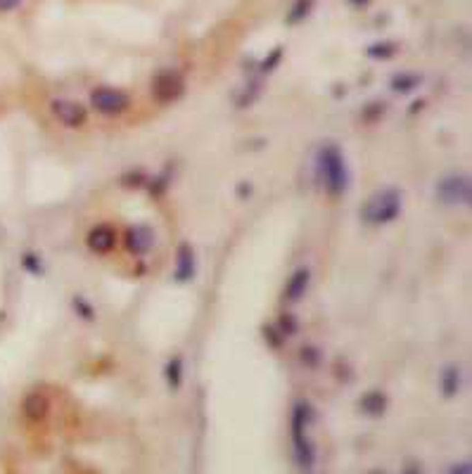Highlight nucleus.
I'll use <instances>...</instances> for the list:
<instances>
[{
  "label": "nucleus",
  "instance_id": "f8f14e48",
  "mask_svg": "<svg viewBox=\"0 0 472 474\" xmlns=\"http://www.w3.org/2000/svg\"><path fill=\"white\" fill-rule=\"evenodd\" d=\"M309 282H311V273L307 268L297 271L294 275L290 277V282H287V289H285V297L290 301H297L302 299L304 294H307L309 289Z\"/></svg>",
  "mask_w": 472,
  "mask_h": 474
},
{
  "label": "nucleus",
  "instance_id": "20e7f679",
  "mask_svg": "<svg viewBox=\"0 0 472 474\" xmlns=\"http://www.w3.org/2000/svg\"><path fill=\"white\" fill-rule=\"evenodd\" d=\"M91 104L102 116H119L131 107V98L119 88L100 86L91 93Z\"/></svg>",
  "mask_w": 472,
  "mask_h": 474
},
{
  "label": "nucleus",
  "instance_id": "f257e3e1",
  "mask_svg": "<svg viewBox=\"0 0 472 474\" xmlns=\"http://www.w3.org/2000/svg\"><path fill=\"white\" fill-rule=\"evenodd\" d=\"M318 174L323 178V185L332 197H340L349 188V171L344 164V157L340 147L327 145L318 154Z\"/></svg>",
  "mask_w": 472,
  "mask_h": 474
},
{
  "label": "nucleus",
  "instance_id": "2eb2a0df",
  "mask_svg": "<svg viewBox=\"0 0 472 474\" xmlns=\"http://www.w3.org/2000/svg\"><path fill=\"white\" fill-rule=\"evenodd\" d=\"M458 384H460L458 372H456V370H448V377H444V389H446V394H448V396L456 394Z\"/></svg>",
  "mask_w": 472,
  "mask_h": 474
},
{
  "label": "nucleus",
  "instance_id": "0eeeda50",
  "mask_svg": "<svg viewBox=\"0 0 472 474\" xmlns=\"http://www.w3.org/2000/svg\"><path fill=\"white\" fill-rule=\"evenodd\" d=\"M116 247V233L109 226H98L88 233V249L96 254H109Z\"/></svg>",
  "mask_w": 472,
  "mask_h": 474
},
{
  "label": "nucleus",
  "instance_id": "6ab92c4d",
  "mask_svg": "<svg viewBox=\"0 0 472 474\" xmlns=\"http://www.w3.org/2000/svg\"><path fill=\"white\" fill-rule=\"evenodd\" d=\"M352 3H356V5H363V3H368V0H352Z\"/></svg>",
  "mask_w": 472,
  "mask_h": 474
},
{
  "label": "nucleus",
  "instance_id": "f03ea898",
  "mask_svg": "<svg viewBox=\"0 0 472 474\" xmlns=\"http://www.w3.org/2000/svg\"><path fill=\"white\" fill-rule=\"evenodd\" d=\"M361 214H363V219L368 223H373V226L390 223L401 214V194L397 190H380V192H375L365 202Z\"/></svg>",
  "mask_w": 472,
  "mask_h": 474
},
{
  "label": "nucleus",
  "instance_id": "1a4fd4ad",
  "mask_svg": "<svg viewBox=\"0 0 472 474\" xmlns=\"http://www.w3.org/2000/svg\"><path fill=\"white\" fill-rule=\"evenodd\" d=\"M154 244V233L147 226H136L129 230V249L133 254H145Z\"/></svg>",
  "mask_w": 472,
  "mask_h": 474
},
{
  "label": "nucleus",
  "instance_id": "6e6552de",
  "mask_svg": "<svg viewBox=\"0 0 472 474\" xmlns=\"http://www.w3.org/2000/svg\"><path fill=\"white\" fill-rule=\"evenodd\" d=\"M183 83H181V76L174 74V71H164V74H159V79L154 81V93H157L159 100H174L176 95L181 93Z\"/></svg>",
  "mask_w": 472,
  "mask_h": 474
},
{
  "label": "nucleus",
  "instance_id": "4468645a",
  "mask_svg": "<svg viewBox=\"0 0 472 474\" xmlns=\"http://www.w3.org/2000/svg\"><path fill=\"white\" fill-rule=\"evenodd\" d=\"M311 3H314V0H297V5H294V10L290 12V17H287V21H290V24H297V21H302L304 17L309 15Z\"/></svg>",
  "mask_w": 472,
  "mask_h": 474
},
{
  "label": "nucleus",
  "instance_id": "39448f33",
  "mask_svg": "<svg viewBox=\"0 0 472 474\" xmlns=\"http://www.w3.org/2000/svg\"><path fill=\"white\" fill-rule=\"evenodd\" d=\"M50 109H53V116L66 128H79L88 121V111L83 104L74 102V100H64L57 98L50 102Z\"/></svg>",
  "mask_w": 472,
  "mask_h": 474
},
{
  "label": "nucleus",
  "instance_id": "9b49d317",
  "mask_svg": "<svg viewBox=\"0 0 472 474\" xmlns=\"http://www.w3.org/2000/svg\"><path fill=\"white\" fill-rule=\"evenodd\" d=\"M195 275V254L188 244H181L179 256H176V280L185 282Z\"/></svg>",
  "mask_w": 472,
  "mask_h": 474
},
{
  "label": "nucleus",
  "instance_id": "7ed1b4c3",
  "mask_svg": "<svg viewBox=\"0 0 472 474\" xmlns=\"http://www.w3.org/2000/svg\"><path fill=\"white\" fill-rule=\"evenodd\" d=\"M309 405L299 403L292 412V444H294V458H297L299 467H311L316 460V450L307 437L309 427Z\"/></svg>",
  "mask_w": 472,
  "mask_h": 474
},
{
  "label": "nucleus",
  "instance_id": "ddd939ff",
  "mask_svg": "<svg viewBox=\"0 0 472 474\" xmlns=\"http://www.w3.org/2000/svg\"><path fill=\"white\" fill-rule=\"evenodd\" d=\"M361 405H363V410L368 412V415H382V412H385V396L368 394L363 401H361Z\"/></svg>",
  "mask_w": 472,
  "mask_h": 474
},
{
  "label": "nucleus",
  "instance_id": "a211bd4d",
  "mask_svg": "<svg viewBox=\"0 0 472 474\" xmlns=\"http://www.w3.org/2000/svg\"><path fill=\"white\" fill-rule=\"evenodd\" d=\"M448 474H470V465L468 462H463V465H453Z\"/></svg>",
  "mask_w": 472,
  "mask_h": 474
},
{
  "label": "nucleus",
  "instance_id": "423d86ee",
  "mask_svg": "<svg viewBox=\"0 0 472 474\" xmlns=\"http://www.w3.org/2000/svg\"><path fill=\"white\" fill-rule=\"evenodd\" d=\"M437 194H439L442 202H446V204H468L470 202V181L463 176L444 178L439 185H437Z\"/></svg>",
  "mask_w": 472,
  "mask_h": 474
},
{
  "label": "nucleus",
  "instance_id": "f3484780",
  "mask_svg": "<svg viewBox=\"0 0 472 474\" xmlns=\"http://www.w3.org/2000/svg\"><path fill=\"white\" fill-rule=\"evenodd\" d=\"M19 3L21 0H0V12H10V10H15Z\"/></svg>",
  "mask_w": 472,
  "mask_h": 474
},
{
  "label": "nucleus",
  "instance_id": "9d476101",
  "mask_svg": "<svg viewBox=\"0 0 472 474\" xmlns=\"http://www.w3.org/2000/svg\"><path fill=\"white\" fill-rule=\"evenodd\" d=\"M48 410H50L48 396L33 392V394H29V396L24 399V415L29 417L31 422H41L43 417L48 415Z\"/></svg>",
  "mask_w": 472,
  "mask_h": 474
},
{
  "label": "nucleus",
  "instance_id": "dca6fc26",
  "mask_svg": "<svg viewBox=\"0 0 472 474\" xmlns=\"http://www.w3.org/2000/svg\"><path fill=\"white\" fill-rule=\"evenodd\" d=\"M370 57H390V55H394V46H390V43H385V46H373L368 50Z\"/></svg>",
  "mask_w": 472,
  "mask_h": 474
}]
</instances>
